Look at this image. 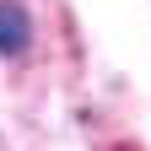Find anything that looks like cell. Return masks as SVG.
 Listing matches in <instances>:
<instances>
[{"label": "cell", "instance_id": "obj_1", "mask_svg": "<svg viewBox=\"0 0 151 151\" xmlns=\"http://www.w3.org/2000/svg\"><path fill=\"white\" fill-rule=\"evenodd\" d=\"M32 11H27V0H0V60H22V54L32 49Z\"/></svg>", "mask_w": 151, "mask_h": 151}]
</instances>
